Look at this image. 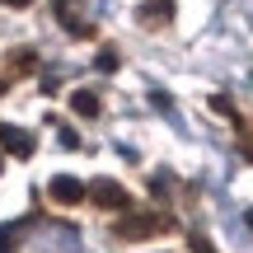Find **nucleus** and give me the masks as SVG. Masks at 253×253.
<instances>
[{
    "label": "nucleus",
    "mask_w": 253,
    "mask_h": 253,
    "mask_svg": "<svg viewBox=\"0 0 253 253\" xmlns=\"http://www.w3.org/2000/svg\"><path fill=\"white\" fill-rule=\"evenodd\" d=\"M164 230H173V216H164V211H122L113 235L118 239H155Z\"/></svg>",
    "instance_id": "obj_1"
},
{
    "label": "nucleus",
    "mask_w": 253,
    "mask_h": 253,
    "mask_svg": "<svg viewBox=\"0 0 253 253\" xmlns=\"http://www.w3.org/2000/svg\"><path fill=\"white\" fill-rule=\"evenodd\" d=\"M89 202L94 207H103V211H131V197H126V188L122 183H113V178H99L89 188Z\"/></svg>",
    "instance_id": "obj_2"
},
{
    "label": "nucleus",
    "mask_w": 253,
    "mask_h": 253,
    "mask_svg": "<svg viewBox=\"0 0 253 253\" xmlns=\"http://www.w3.org/2000/svg\"><path fill=\"white\" fill-rule=\"evenodd\" d=\"M80 5H84V0H52L56 19L66 24V33H71V38H94V24L80 14Z\"/></svg>",
    "instance_id": "obj_3"
},
{
    "label": "nucleus",
    "mask_w": 253,
    "mask_h": 253,
    "mask_svg": "<svg viewBox=\"0 0 253 253\" xmlns=\"http://www.w3.org/2000/svg\"><path fill=\"white\" fill-rule=\"evenodd\" d=\"M0 150L5 155H14V160H28V155L38 150V141H33V131H24V126H0Z\"/></svg>",
    "instance_id": "obj_4"
},
{
    "label": "nucleus",
    "mask_w": 253,
    "mask_h": 253,
    "mask_svg": "<svg viewBox=\"0 0 253 253\" xmlns=\"http://www.w3.org/2000/svg\"><path fill=\"white\" fill-rule=\"evenodd\" d=\"M47 197L61 202V207H75V202H84V183L71 178V173H56V178L47 183Z\"/></svg>",
    "instance_id": "obj_5"
},
{
    "label": "nucleus",
    "mask_w": 253,
    "mask_h": 253,
    "mask_svg": "<svg viewBox=\"0 0 253 253\" xmlns=\"http://www.w3.org/2000/svg\"><path fill=\"white\" fill-rule=\"evenodd\" d=\"M136 19H141L145 28H164V24H173V0H145V5L136 9Z\"/></svg>",
    "instance_id": "obj_6"
},
{
    "label": "nucleus",
    "mask_w": 253,
    "mask_h": 253,
    "mask_svg": "<svg viewBox=\"0 0 253 253\" xmlns=\"http://www.w3.org/2000/svg\"><path fill=\"white\" fill-rule=\"evenodd\" d=\"M38 71V52L33 47H14L5 56V80H19V75H33Z\"/></svg>",
    "instance_id": "obj_7"
},
{
    "label": "nucleus",
    "mask_w": 253,
    "mask_h": 253,
    "mask_svg": "<svg viewBox=\"0 0 253 253\" xmlns=\"http://www.w3.org/2000/svg\"><path fill=\"white\" fill-rule=\"evenodd\" d=\"M28 225H33V216H28V220H14V225H0V253H14L19 244H24Z\"/></svg>",
    "instance_id": "obj_8"
},
{
    "label": "nucleus",
    "mask_w": 253,
    "mask_h": 253,
    "mask_svg": "<svg viewBox=\"0 0 253 253\" xmlns=\"http://www.w3.org/2000/svg\"><path fill=\"white\" fill-rule=\"evenodd\" d=\"M71 108L80 113V118H99V113H103V99H99L94 89H75V94H71Z\"/></svg>",
    "instance_id": "obj_9"
},
{
    "label": "nucleus",
    "mask_w": 253,
    "mask_h": 253,
    "mask_svg": "<svg viewBox=\"0 0 253 253\" xmlns=\"http://www.w3.org/2000/svg\"><path fill=\"white\" fill-rule=\"evenodd\" d=\"M150 108L160 113L164 122H173V131H188V126H183V118H178V108H173V99H169L164 89H155V94H150Z\"/></svg>",
    "instance_id": "obj_10"
},
{
    "label": "nucleus",
    "mask_w": 253,
    "mask_h": 253,
    "mask_svg": "<svg viewBox=\"0 0 253 253\" xmlns=\"http://www.w3.org/2000/svg\"><path fill=\"white\" fill-rule=\"evenodd\" d=\"M150 192H155V197H169V192H173V173L169 169H155L150 173Z\"/></svg>",
    "instance_id": "obj_11"
},
{
    "label": "nucleus",
    "mask_w": 253,
    "mask_h": 253,
    "mask_svg": "<svg viewBox=\"0 0 253 253\" xmlns=\"http://www.w3.org/2000/svg\"><path fill=\"white\" fill-rule=\"evenodd\" d=\"M211 108H216L220 118H230V122H244V118H239V108L230 103V94H211Z\"/></svg>",
    "instance_id": "obj_12"
},
{
    "label": "nucleus",
    "mask_w": 253,
    "mask_h": 253,
    "mask_svg": "<svg viewBox=\"0 0 253 253\" xmlns=\"http://www.w3.org/2000/svg\"><path fill=\"white\" fill-rule=\"evenodd\" d=\"M94 66H99L103 75H113V71H118V52H113V47H103V52L94 56Z\"/></svg>",
    "instance_id": "obj_13"
},
{
    "label": "nucleus",
    "mask_w": 253,
    "mask_h": 253,
    "mask_svg": "<svg viewBox=\"0 0 253 253\" xmlns=\"http://www.w3.org/2000/svg\"><path fill=\"white\" fill-rule=\"evenodd\" d=\"M239 136H244V141H239V155L253 164V126H249V122H239Z\"/></svg>",
    "instance_id": "obj_14"
},
{
    "label": "nucleus",
    "mask_w": 253,
    "mask_h": 253,
    "mask_svg": "<svg viewBox=\"0 0 253 253\" xmlns=\"http://www.w3.org/2000/svg\"><path fill=\"white\" fill-rule=\"evenodd\" d=\"M61 145H66V150H80V136H75L71 126H61Z\"/></svg>",
    "instance_id": "obj_15"
},
{
    "label": "nucleus",
    "mask_w": 253,
    "mask_h": 253,
    "mask_svg": "<svg viewBox=\"0 0 253 253\" xmlns=\"http://www.w3.org/2000/svg\"><path fill=\"white\" fill-rule=\"evenodd\" d=\"M192 253H216V249H211L207 235H192Z\"/></svg>",
    "instance_id": "obj_16"
},
{
    "label": "nucleus",
    "mask_w": 253,
    "mask_h": 253,
    "mask_svg": "<svg viewBox=\"0 0 253 253\" xmlns=\"http://www.w3.org/2000/svg\"><path fill=\"white\" fill-rule=\"evenodd\" d=\"M0 5H9V9H28L33 0H0Z\"/></svg>",
    "instance_id": "obj_17"
},
{
    "label": "nucleus",
    "mask_w": 253,
    "mask_h": 253,
    "mask_svg": "<svg viewBox=\"0 0 253 253\" xmlns=\"http://www.w3.org/2000/svg\"><path fill=\"white\" fill-rule=\"evenodd\" d=\"M244 220H249V230H253V207H249V211H244Z\"/></svg>",
    "instance_id": "obj_18"
}]
</instances>
